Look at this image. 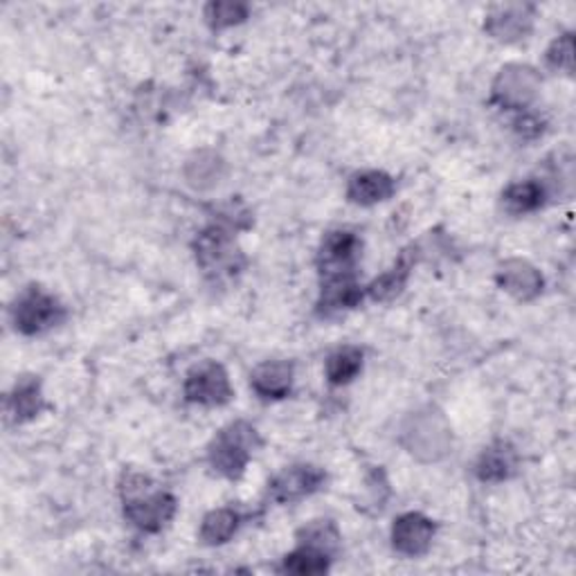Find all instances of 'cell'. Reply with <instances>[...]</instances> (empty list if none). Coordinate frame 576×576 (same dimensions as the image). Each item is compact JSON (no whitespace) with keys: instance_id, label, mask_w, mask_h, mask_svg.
Masks as SVG:
<instances>
[{"instance_id":"5","label":"cell","mask_w":576,"mask_h":576,"mask_svg":"<svg viewBox=\"0 0 576 576\" xmlns=\"http://www.w3.org/2000/svg\"><path fill=\"white\" fill-rule=\"evenodd\" d=\"M543 91L541 73L530 63H506L493 80L491 102L502 111L525 113L530 111Z\"/></svg>"},{"instance_id":"23","label":"cell","mask_w":576,"mask_h":576,"mask_svg":"<svg viewBox=\"0 0 576 576\" xmlns=\"http://www.w3.org/2000/svg\"><path fill=\"white\" fill-rule=\"evenodd\" d=\"M334 556L320 552L308 545H297L293 552H289L282 558L280 572L284 574H297V576H320L332 569Z\"/></svg>"},{"instance_id":"4","label":"cell","mask_w":576,"mask_h":576,"mask_svg":"<svg viewBox=\"0 0 576 576\" xmlns=\"http://www.w3.org/2000/svg\"><path fill=\"white\" fill-rule=\"evenodd\" d=\"M197 266L212 280H228L245 269V258L234 234L223 223H212L195 239Z\"/></svg>"},{"instance_id":"15","label":"cell","mask_w":576,"mask_h":576,"mask_svg":"<svg viewBox=\"0 0 576 576\" xmlns=\"http://www.w3.org/2000/svg\"><path fill=\"white\" fill-rule=\"evenodd\" d=\"M365 297V286L356 280V275H338L320 280V297H317V313L323 317L338 315L343 311L356 308Z\"/></svg>"},{"instance_id":"10","label":"cell","mask_w":576,"mask_h":576,"mask_svg":"<svg viewBox=\"0 0 576 576\" xmlns=\"http://www.w3.org/2000/svg\"><path fill=\"white\" fill-rule=\"evenodd\" d=\"M327 473L315 464H293L269 482V498L275 504L300 502L325 486Z\"/></svg>"},{"instance_id":"1","label":"cell","mask_w":576,"mask_h":576,"mask_svg":"<svg viewBox=\"0 0 576 576\" xmlns=\"http://www.w3.org/2000/svg\"><path fill=\"white\" fill-rule=\"evenodd\" d=\"M119 498L126 523L145 534H158L167 527L178 509V500L169 491L156 489L154 480L138 471L122 475Z\"/></svg>"},{"instance_id":"9","label":"cell","mask_w":576,"mask_h":576,"mask_svg":"<svg viewBox=\"0 0 576 576\" xmlns=\"http://www.w3.org/2000/svg\"><path fill=\"white\" fill-rule=\"evenodd\" d=\"M536 6L532 3H498L484 14V32L498 43H519L534 32Z\"/></svg>"},{"instance_id":"18","label":"cell","mask_w":576,"mask_h":576,"mask_svg":"<svg viewBox=\"0 0 576 576\" xmlns=\"http://www.w3.org/2000/svg\"><path fill=\"white\" fill-rule=\"evenodd\" d=\"M226 174H228L226 160L221 158V154H217L212 149L195 151L182 165L185 182L197 191L214 189L226 178Z\"/></svg>"},{"instance_id":"14","label":"cell","mask_w":576,"mask_h":576,"mask_svg":"<svg viewBox=\"0 0 576 576\" xmlns=\"http://www.w3.org/2000/svg\"><path fill=\"white\" fill-rule=\"evenodd\" d=\"M295 365L291 360H264L250 374V388L264 401H282L291 395Z\"/></svg>"},{"instance_id":"21","label":"cell","mask_w":576,"mask_h":576,"mask_svg":"<svg viewBox=\"0 0 576 576\" xmlns=\"http://www.w3.org/2000/svg\"><path fill=\"white\" fill-rule=\"evenodd\" d=\"M241 527V516L239 511L230 506L212 509L203 516L201 527H199V541L206 547H221L234 538V534Z\"/></svg>"},{"instance_id":"17","label":"cell","mask_w":576,"mask_h":576,"mask_svg":"<svg viewBox=\"0 0 576 576\" xmlns=\"http://www.w3.org/2000/svg\"><path fill=\"white\" fill-rule=\"evenodd\" d=\"M519 473V453L509 441H493L480 453L475 462V475L480 482L500 484Z\"/></svg>"},{"instance_id":"26","label":"cell","mask_w":576,"mask_h":576,"mask_svg":"<svg viewBox=\"0 0 576 576\" xmlns=\"http://www.w3.org/2000/svg\"><path fill=\"white\" fill-rule=\"evenodd\" d=\"M545 63H547V69H552L554 73H563V75L574 73V34L572 32H565L549 43V48L545 52Z\"/></svg>"},{"instance_id":"16","label":"cell","mask_w":576,"mask_h":576,"mask_svg":"<svg viewBox=\"0 0 576 576\" xmlns=\"http://www.w3.org/2000/svg\"><path fill=\"white\" fill-rule=\"evenodd\" d=\"M419 260V245H408L406 250H401L399 260L395 262V266L390 271H386L383 275H378L369 286H365V293L374 300V302H392L397 300L404 289L408 286V280L412 275V269Z\"/></svg>"},{"instance_id":"2","label":"cell","mask_w":576,"mask_h":576,"mask_svg":"<svg viewBox=\"0 0 576 576\" xmlns=\"http://www.w3.org/2000/svg\"><path fill=\"white\" fill-rule=\"evenodd\" d=\"M453 426L432 404L406 415L399 441L406 451L421 464H437L453 453Z\"/></svg>"},{"instance_id":"20","label":"cell","mask_w":576,"mask_h":576,"mask_svg":"<svg viewBox=\"0 0 576 576\" xmlns=\"http://www.w3.org/2000/svg\"><path fill=\"white\" fill-rule=\"evenodd\" d=\"M45 408H48V404H45V397L41 390V380L36 376L19 378L14 390L8 397V415L17 423H28V421L36 419Z\"/></svg>"},{"instance_id":"19","label":"cell","mask_w":576,"mask_h":576,"mask_svg":"<svg viewBox=\"0 0 576 576\" xmlns=\"http://www.w3.org/2000/svg\"><path fill=\"white\" fill-rule=\"evenodd\" d=\"M545 201H547V187L536 178L511 182L500 197L502 210L511 217L532 214V212L541 210L545 206Z\"/></svg>"},{"instance_id":"12","label":"cell","mask_w":576,"mask_h":576,"mask_svg":"<svg viewBox=\"0 0 576 576\" xmlns=\"http://www.w3.org/2000/svg\"><path fill=\"white\" fill-rule=\"evenodd\" d=\"M437 534V525L432 519L419 514V511H408L401 514L392 525V547L397 554L406 558L426 556L432 547Z\"/></svg>"},{"instance_id":"8","label":"cell","mask_w":576,"mask_h":576,"mask_svg":"<svg viewBox=\"0 0 576 576\" xmlns=\"http://www.w3.org/2000/svg\"><path fill=\"white\" fill-rule=\"evenodd\" d=\"M363 254V241L349 230L329 232L317 250V273L320 280L338 277V275H356V266Z\"/></svg>"},{"instance_id":"13","label":"cell","mask_w":576,"mask_h":576,"mask_svg":"<svg viewBox=\"0 0 576 576\" xmlns=\"http://www.w3.org/2000/svg\"><path fill=\"white\" fill-rule=\"evenodd\" d=\"M397 195V180L378 169H363L349 176L345 197L349 203L360 208H371L378 203H386Z\"/></svg>"},{"instance_id":"3","label":"cell","mask_w":576,"mask_h":576,"mask_svg":"<svg viewBox=\"0 0 576 576\" xmlns=\"http://www.w3.org/2000/svg\"><path fill=\"white\" fill-rule=\"evenodd\" d=\"M262 446L264 441L258 428L248 421H232L208 443V467L219 478L239 480Z\"/></svg>"},{"instance_id":"27","label":"cell","mask_w":576,"mask_h":576,"mask_svg":"<svg viewBox=\"0 0 576 576\" xmlns=\"http://www.w3.org/2000/svg\"><path fill=\"white\" fill-rule=\"evenodd\" d=\"M543 119L536 115V113H532V111H525V113H519V117L514 119V129H516V134L521 136V138H525V140H534V138H538L541 134H543Z\"/></svg>"},{"instance_id":"7","label":"cell","mask_w":576,"mask_h":576,"mask_svg":"<svg viewBox=\"0 0 576 576\" xmlns=\"http://www.w3.org/2000/svg\"><path fill=\"white\" fill-rule=\"evenodd\" d=\"M182 395L187 404L206 408L228 406L234 397L228 369L217 360H203L191 367L182 383Z\"/></svg>"},{"instance_id":"22","label":"cell","mask_w":576,"mask_h":576,"mask_svg":"<svg viewBox=\"0 0 576 576\" xmlns=\"http://www.w3.org/2000/svg\"><path fill=\"white\" fill-rule=\"evenodd\" d=\"M363 363H365V354L360 347L356 345L338 347L325 360V376L336 388L349 386V383L363 371Z\"/></svg>"},{"instance_id":"11","label":"cell","mask_w":576,"mask_h":576,"mask_svg":"<svg viewBox=\"0 0 576 576\" xmlns=\"http://www.w3.org/2000/svg\"><path fill=\"white\" fill-rule=\"evenodd\" d=\"M495 284L516 302H534L545 291L543 273L527 260H504L495 271Z\"/></svg>"},{"instance_id":"25","label":"cell","mask_w":576,"mask_h":576,"mask_svg":"<svg viewBox=\"0 0 576 576\" xmlns=\"http://www.w3.org/2000/svg\"><path fill=\"white\" fill-rule=\"evenodd\" d=\"M250 17V8L237 0H212L203 8V21L212 32H221L234 25L245 23Z\"/></svg>"},{"instance_id":"6","label":"cell","mask_w":576,"mask_h":576,"mask_svg":"<svg viewBox=\"0 0 576 576\" xmlns=\"http://www.w3.org/2000/svg\"><path fill=\"white\" fill-rule=\"evenodd\" d=\"M69 311L52 293L30 286L12 304V325L23 336H41L66 320Z\"/></svg>"},{"instance_id":"24","label":"cell","mask_w":576,"mask_h":576,"mask_svg":"<svg viewBox=\"0 0 576 576\" xmlns=\"http://www.w3.org/2000/svg\"><path fill=\"white\" fill-rule=\"evenodd\" d=\"M295 538H297V545L315 547L334 558L341 552V543H343L341 530L334 521H311L297 530Z\"/></svg>"}]
</instances>
